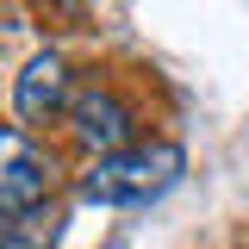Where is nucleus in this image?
Listing matches in <instances>:
<instances>
[{
    "instance_id": "f257e3e1",
    "label": "nucleus",
    "mask_w": 249,
    "mask_h": 249,
    "mask_svg": "<svg viewBox=\"0 0 249 249\" xmlns=\"http://www.w3.org/2000/svg\"><path fill=\"white\" fill-rule=\"evenodd\" d=\"M181 168H187L181 143H131V150L100 156L88 168L81 199L88 206H150L156 193H168L181 181Z\"/></svg>"
},
{
    "instance_id": "f03ea898",
    "label": "nucleus",
    "mask_w": 249,
    "mask_h": 249,
    "mask_svg": "<svg viewBox=\"0 0 249 249\" xmlns=\"http://www.w3.org/2000/svg\"><path fill=\"white\" fill-rule=\"evenodd\" d=\"M56 187V162L37 150V137L19 124H0V218L44 212Z\"/></svg>"
},
{
    "instance_id": "7ed1b4c3",
    "label": "nucleus",
    "mask_w": 249,
    "mask_h": 249,
    "mask_svg": "<svg viewBox=\"0 0 249 249\" xmlns=\"http://www.w3.org/2000/svg\"><path fill=\"white\" fill-rule=\"evenodd\" d=\"M69 124H75V143L93 156H119L131 150V106H124L119 93H106V88H93L81 93L75 106H69Z\"/></svg>"
},
{
    "instance_id": "20e7f679",
    "label": "nucleus",
    "mask_w": 249,
    "mask_h": 249,
    "mask_svg": "<svg viewBox=\"0 0 249 249\" xmlns=\"http://www.w3.org/2000/svg\"><path fill=\"white\" fill-rule=\"evenodd\" d=\"M13 106H19L25 124L56 119L62 106H69V62H62L56 50H37V56L25 62V75H19V88H13Z\"/></svg>"
},
{
    "instance_id": "39448f33",
    "label": "nucleus",
    "mask_w": 249,
    "mask_h": 249,
    "mask_svg": "<svg viewBox=\"0 0 249 249\" xmlns=\"http://www.w3.org/2000/svg\"><path fill=\"white\" fill-rule=\"evenodd\" d=\"M62 218L44 206V212H19V218H0V249H56Z\"/></svg>"
}]
</instances>
